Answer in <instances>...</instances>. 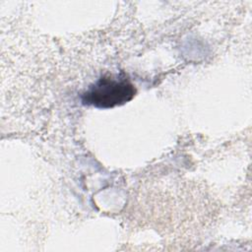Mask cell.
<instances>
[{
    "label": "cell",
    "mask_w": 252,
    "mask_h": 252,
    "mask_svg": "<svg viewBox=\"0 0 252 252\" xmlns=\"http://www.w3.org/2000/svg\"><path fill=\"white\" fill-rule=\"evenodd\" d=\"M135 93L134 85L123 73L104 75L82 94V101L97 108H111L131 100Z\"/></svg>",
    "instance_id": "obj_1"
}]
</instances>
